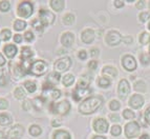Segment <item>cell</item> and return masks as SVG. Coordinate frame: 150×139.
<instances>
[{
  "instance_id": "cell-57",
  "label": "cell",
  "mask_w": 150,
  "mask_h": 139,
  "mask_svg": "<svg viewBox=\"0 0 150 139\" xmlns=\"http://www.w3.org/2000/svg\"><path fill=\"white\" fill-rule=\"evenodd\" d=\"M140 139H150V137L148 134H143L142 136L140 137Z\"/></svg>"
},
{
  "instance_id": "cell-10",
  "label": "cell",
  "mask_w": 150,
  "mask_h": 139,
  "mask_svg": "<svg viewBox=\"0 0 150 139\" xmlns=\"http://www.w3.org/2000/svg\"><path fill=\"white\" fill-rule=\"evenodd\" d=\"M108 122L104 118H97L93 121V130L99 134H104L108 131Z\"/></svg>"
},
{
  "instance_id": "cell-35",
  "label": "cell",
  "mask_w": 150,
  "mask_h": 139,
  "mask_svg": "<svg viewBox=\"0 0 150 139\" xmlns=\"http://www.w3.org/2000/svg\"><path fill=\"white\" fill-rule=\"evenodd\" d=\"M11 9V4L8 1L6 0H3V1H0V11L1 12H8Z\"/></svg>"
},
{
  "instance_id": "cell-55",
  "label": "cell",
  "mask_w": 150,
  "mask_h": 139,
  "mask_svg": "<svg viewBox=\"0 0 150 139\" xmlns=\"http://www.w3.org/2000/svg\"><path fill=\"white\" fill-rule=\"evenodd\" d=\"M144 5H145L144 1H143V0H141V1H139V2L137 3V8H138V9H143V8H144Z\"/></svg>"
},
{
  "instance_id": "cell-63",
  "label": "cell",
  "mask_w": 150,
  "mask_h": 139,
  "mask_svg": "<svg viewBox=\"0 0 150 139\" xmlns=\"http://www.w3.org/2000/svg\"><path fill=\"white\" fill-rule=\"evenodd\" d=\"M2 139H3V138H2Z\"/></svg>"
},
{
  "instance_id": "cell-11",
  "label": "cell",
  "mask_w": 150,
  "mask_h": 139,
  "mask_svg": "<svg viewBox=\"0 0 150 139\" xmlns=\"http://www.w3.org/2000/svg\"><path fill=\"white\" fill-rule=\"evenodd\" d=\"M118 93L121 99H125L126 97L129 95L130 93V86L126 79H122L119 82V88H118Z\"/></svg>"
},
{
  "instance_id": "cell-51",
  "label": "cell",
  "mask_w": 150,
  "mask_h": 139,
  "mask_svg": "<svg viewBox=\"0 0 150 139\" xmlns=\"http://www.w3.org/2000/svg\"><path fill=\"white\" fill-rule=\"evenodd\" d=\"M14 41H15L16 43H21V41H22V36L19 35V34H16V35L14 36Z\"/></svg>"
},
{
  "instance_id": "cell-26",
  "label": "cell",
  "mask_w": 150,
  "mask_h": 139,
  "mask_svg": "<svg viewBox=\"0 0 150 139\" xmlns=\"http://www.w3.org/2000/svg\"><path fill=\"white\" fill-rule=\"evenodd\" d=\"M98 86L103 88H107L108 86H110V80L107 77H104V76H103V77L98 79Z\"/></svg>"
},
{
  "instance_id": "cell-56",
  "label": "cell",
  "mask_w": 150,
  "mask_h": 139,
  "mask_svg": "<svg viewBox=\"0 0 150 139\" xmlns=\"http://www.w3.org/2000/svg\"><path fill=\"white\" fill-rule=\"evenodd\" d=\"M5 84V77L3 75H1L0 76V86H4Z\"/></svg>"
},
{
  "instance_id": "cell-19",
  "label": "cell",
  "mask_w": 150,
  "mask_h": 139,
  "mask_svg": "<svg viewBox=\"0 0 150 139\" xmlns=\"http://www.w3.org/2000/svg\"><path fill=\"white\" fill-rule=\"evenodd\" d=\"M12 121H13V119L10 114H6V113L0 114V125L1 126L10 125V124L12 123Z\"/></svg>"
},
{
  "instance_id": "cell-2",
  "label": "cell",
  "mask_w": 150,
  "mask_h": 139,
  "mask_svg": "<svg viewBox=\"0 0 150 139\" xmlns=\"http://www.w3.org/2000/svg\"><path fill=\"white\" fill-rule=\"evenodd\" d=\"M69 110H70V103L69 101L67 100L60 101L58 103H53L50 105V111L53 112L54 114H57V115H60V116L67 115Z\"/></svg>"
},
{
  "instance_id": "cell-38",
  "label": "cell",
  "mask_w": 150,
  "mask_h": 139,
  "mask_svg": "<svg viewBox=\"0 0 150 139\" xmlns=\"http://www.w3.org/2000/svg\"><path fill=\"white\" fill-rule=\"evenodd\" d=\"M123 116H124L125 119H133L135 117V115L131 110L126 109V110H124V112H123Z\"/></svg>"
},
{
  "instance_id": "cell-39",
  "label": "cell",
  "mask_w": 150,
  "mask_h": 139,
  "mask_svg": "<svg viewBox=\"0 0 150 139\" xmlns=\"http://www.w3.org/2000/svg\"><path fill=\"white\" fill-rule=\"evenodd\" d=\"M121 132H122V129H121L120 125H117V124H115V125L111 128V135L115 137L119 136V135L121 134Z\"/></svg>"
},
{
  "instance_id": "cell-46",
  "label": "cell",
  "mask_w": 150,
  "mask_h": 139,
  "mask_svg": "<svg viewBox=\"0 0 150 139\" xmlns=\"http://www.w3.org/2000/svg\"><path fill=\"white\" fill-rule=\"evenodd\" d=\"M8 106V102L6 99L1 98L0 99V110H5Z\"/></svg>"
},
{
  "instance_id": "cell-29",
  "label": "cell",
  "mask_w": 150,
  "mask_h": 139,
  "mask_svg": "<svg viewBox=\"0 0 150 139\" xmlns=\"http://www.w3.org/2000/svg\"><path fill=\"white\" fill-rule=\"evenodd\" d=\"M24 88L28 90V93H34L37 90V86H36V83L34 81H25Z\"/></svg>"
},
{
  "instance_id": "cell-36",
  "label": "cell",
  "mask_w": 150,
  "mask_h": 139,
  "mask_svg": "<svg viewBox=\"0 0 150 139\" xmlns=\"http://www.w3.org/2000/svg\"><path fill=\"white\" fill-rule=\"evenodd\" d=\"M149 40H150L149 34L146 33V32H143L140 36V42L142 43V44H147V43L149 42Z\"/></svg>"
},
{
  "instance_id": "cell-60",
  "label": "cell",
  "mask_w": 150,
  "mask_h": 139,
  "mask_svg": "<svg viewBox=\"0 0 150 139\" xmlns=\"http://www.w3.org/2000/svg\"><path fill=\"white\" fill-rule=\"evenodd\" d=\"M148 29H149V31H150V21H149V24H148Z\"/></svg>"
},
{
  "instance_id": "cell-21",
  "label": "cell",
  "mask_w": 150,
  "mask_h": 139,
  "mask_svg": "<svg viewBox=\"0 0 150 139\" xmlns=\"http://www.w3.org/2000/svg\"><path fill=\"white\" fill-rule=\"evenodd\" d=\"M64 4L65 2L63 0H52L50 1V6L56 12H61L64 8Z\"/></svg>"
},
{
  "instance_id": "cell-5",
  "label": "cell",
  "mask_w": 150,
  "mask_h": 139,
  "mask_svg": "<svg viewBox=\"0 0 150 139\" xmlns=\"http://www.w3.org/2000/svg\"><path fill=\"white\" fill-rule=\"evenodd\" d=\"M140 134V125L137 121H131L125 125V135L127 138H135Z\"/></svg>"
},
{
  "instance_id": "cell-20",
  "label": "cell",
  "mask_w": 150,
  "mask_h": 139,
  "mask_svg": "<svg viewBox=\"0 0 150 139\" xmlns=\"http://www.w3.org/2000/svg\"><path fill=\"white\" fill-rule=\"evenodd\" d=\"M34 53L30 48L28 46H23L21 50V60H30V58H32Z\"/></svg>"
},
{
  "instance_id": "cell-25",
  "label": "cell",
  "mask_w": 150,
  "mask_h": 139,
  "mask_svg": "<svg viewBox=\"0 0 150 139\" xmlns=\"http://www.w3.org/2000/svg\"><path fill=\"white\" fill-rule=\"evenodd\" d=\"M28 131H30V134L32 135L33 137L40 136L41 133H42V129H41L39 125H37V124H33V125H30Z\"/></svg>"
},
{
  "instance_id": "cell-52",
  "label": "cell",
  "mask_w": 150,
  "mask_h": 139,
  "mask_svg": "<svg viewBox=\"0 0 150 139\" xmlns=\"http://www.w3.org/2000/svg\"><path fill=\"white\" fill-rule=\"evenodd\" d=\"M110 120L113 122H119L120 121V117H119V115H110Z\"/></svg>"
},
{
  "instance_id": "cell-54",
  "label": "cell",
  "mask_w": 150,
  "mask_h": 139,
  "mask_svg": "<svg viewBox=\"0 0 150 139\" xmlns=\"http://www.w3.org/2000/svg\"><path fill=\"white\" fill-rule=\"evenodd\" d=\"M5 64V59L4 57H3V55L1 53H0V66H2Z\"/></svg>"
},
{
  "instance_id": "cell-58",
  "label": "cell",
  "mask_w": 150,
  "mask_h": 139,
  "mask_svg": "<svg viewBox=\"0 0 150 139\" xmlns=\"http://www.w3.org/2000/svg\"><path fill=\"white\" fill-rule=\"evenodd\" d=\"M52 123H53V126H59V124H60V122L59 121H57V120H53V122H52Z\"/></svg>"
},
{
  "instance_id": "cell-31",
  "label": "cell",
  "mask_w": 150,
  "mask_h": 139,
  "mask_svg": "<svg viewBox=\"0 0 150 139\" xmlns=\"http://www.w3.org/2000/svg\"><path fill=\"white\" fill-rule=\"evenodd\" d=\"M62 20H63V22H64L65 24L70 25V24H73V23L75 22V16H74L73 14L68 13V14H65V15L63 16Z\"/></svg>"
},
{
  "instance_id": "cell-43",
  "label": "cell",
  "mask_w": 150,
  "mask_h": 139,
  "mask_svg": "<svg viewBox=\"0 0 150 139\" xmlns=\"http://www.w3.org/2000/svg\"><path fill=\"white\" fill-rule=\"evenodd\" d=\"M60 96H61L60 90H57V88H53V90H52V97H53V99L60 98Z\"/></svg>"
},
{
  "instance_id": "cell-53",
  "label": "cell",
  "mask_w": 150,
  "mask_h": 139,
  "mask_svg": "<svg viewBox=\"0 0 150 139\" xmlns=\"http://www.w3.org/2000/svg\"><path fill=\"white\" fill-rule=\"evenodd\" d=\"M115 5L117 6V8L120 9L124 5V2H123V1H119V0H117V1H115Z\"/></svg>"
},
{
  "instance_id": "cell-4",
  "label": "cell",
  "mask_w": 150,
  "mask_h": 139,
  "mask_svg": "<svg viewBox=\"0 0 150 139\" xmlns=\"http://www.w3.org/2000/svg\"><path fill=\"white\" fill-rule=\"evenodd\" d=\"M34 13V6L30 1H23L18 5V15L23 18H30Z\"/></svg>"
},
{
  "instance_id": "cell-8",
  "label": "cell",
  "mask_w": 150,
  "mask_h": 139,
  "mask_svg": "<svg viewBox=\"0 0 150 139\" xmlns=\"http://www.w3.org/2000/svg\"><path fill=\"white\" fill-rule=\"evenodd\" d=\"M70 66H71V59L69 57H62L55 62V70L58 73H61V72L67 71Z\"/></svg>"
},
{
  "instance_id": "cell-61",
  "label": "cell",
  "mask_w": 150,
  "mask_h": 139,
  "mask_svg": "<svg viewBox=\"0 0 150 139\" xmlns=\"http://www.w3.org/2000/svg\"><path fill=\"white\" fill-rule=\"evenodd\" d=\"M149 56H150V46H149Z\"/></svg>"
},
{
  "instance_id": "cell-34",
  "label": "cell",
  "mask_w": 150,
  "mask_h": 139,
  "mask_svg": "<svg viewBox=\"0 0 150 139\" xmlns=\"http://www.w3.org/2000/svg\"><path fill=\"white\" fill-rule=\"evenodd\" d=\"M32 25L35 30H37V32H39V33H43V26H44V25L41 23V21L39 20V19H35V20L32 22Z\"/></svg>"
},
{
  "instance_id": "cell-30",
  "label": "cell",
  "mask_w": 150,
  "mask_h": 139,
  "mask_svg": "<svg viewBox=\"0 0 150 139\" xmlns=\"http://www.w3.org/2000/svg\"><path fill=\"white\" fill-rule=\"evenodd\" d=\"M134 90L141 93H144L146 91V84L143 80H138L134 83Z\"/></svg>"
},
{
  "instance_id": "cell-18",
  "label": "cell",
  "mask_w": 150,
  "mask_h": 139,
  "mask_svg": "<svg viewBox=\"0 0 150 139\" xmlns=\"http://www.w3.org/2000/svg\"><path fill=\"white\" fill-rule=\"evenodd\" d=\"M54 139H71V136L65 130H57L54 133Z\"/></svg>"
},
{
  "instance_id": "cell-32",
  "label": "cell",
  "mask_w": 150,
  "mask_h": 139,
  "mask_svg": "<svg viewBox=\"0 0 150 139\" xmlns=\"http://www.w3.org/2000/svg\"><path fill=\"white\" fill-rule=\"evenodd\" d=\"M14 96H15L17 99H19V100H21V99L25 98L26 93H25L24 90H23L22 88H17L15 91H14Z\"/></svg>"
},
{
  "instance_id": "cell-62",
  "label": "cell",
  "mask_w": 150,
  "mask_h": 139,
  "mask_svg": "<svg viewBox=\"0 0 150 139\" xmlns=\"http://www.w3.org/2000/svg\"><path fill=\"white\" fill-rule=\"evenodd\" d=\"M149 9H150V1H149Z\"/></svg>"
},
{
  "instance_id": "cell-33",
  "label": "cell",
  "mask_w": 150,
  "mask_h": 139,
  "mask_svg": "<svg viewBox=\"0 0 150 139\" xmlns=\"http://www.w3.org/2000/svg\"><path fill=\"white\" fill-rule=\"evenodd\" d=\"M0 36H1V39H2L3 41H8V40H10L11 37H12V32H11L8 29H4V30L1 31Z\"/></svg>"
},
{
  "instance_id": "cell-49",
  "label": "cell",
  "mask_w": 150,
  "mask_h": 139,
  "mask_svg": "<svg viewBox=\"0 0 150 139\" xmlns=\"http://www.w3.org/2000/svg\"><path fill=\"white\" fill-rule=\"evenodd\" d=\"M145 119H146V121L150 124V106H148L147 110L145 111Z\"/></svg>"
},
{
  "instance_id": "cell-50",
  "label": "cell",
  "mask_w": 150,
  "mask_h": 139,
  "mask_svg": "<svg viewBox=\"0 0 150 139\" xmlns=\"http://www.w3.org/2000/svg\"><path fill=\"white\" fill-rule=\"evenodd\" d=\"M88 66H89L91 70H96L98 66V62L96 60H93V61H90L89 63H88Z\"/></svg>"
},
{
  "instance_id": "cell-7",
  "label": "cell",
  "mask_w": 150,
  "mask_h": 139,
  "mask_svg": "<svg viewBox=\"0 0 150 139\" xmlns=\"http://www.w3.org/2000/svg\"><path fill=\"white\" fill-rule=\"evenodd\" d=\"M106 43L110 46H115L120 44V42L122 41V36L119 33L118 31H109L106 35Z\"/></svg>"
},
{
  "instance_id": "cell-22",
  "label": "cell",
  "mask_w": 150,
  "mask_h": 139,
  "mask_svg": "<svg viewBox=\"0 0 150 139\" xmlns=\"http://www.w3.org/2000/svg\"><path fill=\"white\" fill-rule=\"evenodd\" d=\"M102 74H103V75L111 76V77H117V75H118V71H117V68H113V66H104V68H103Z\"/></svg>"
},
{
  "instance_id": "cell-23",
  "label": "cell",
  "mask_w": 150,
  "mask_h": 139,
  "mask_svg": "<svg viewBox=\"0 0 150 139\" xmlns=\"http://www.w3.org/2000/svg\"><path fill=\"white\" fill-rule=\"evenodd\" d=\"M74 81H75V76L71 74H66L62 78V83L64 86H70L74 83Z\"/></svg>"
},
{
  "instance_id": "cell-15",
  "label": "cell",
  "mask_w": 150,
  "mask_h": 139,
  "mask_svg": "<svg viewBox=\"0 0 150 139\" xmlns=\"http://www.w3.org/2000/svg\"><path fill=\"white\" fill-rule=\"evenodd\" d=\"M74 41H75V36L70 32H66L61 36V42L65 48H69V46H73Z\"/></svg>"
},
{
  "instance_id": "cell-9",
  "label": "cell",
  "mask_w": 150,
  "mask_h": 139,
  "mask_svg": "<svg viewBox=\"0 0 150 139\" xmlns=\"http://www.w3.org/2000/svg\"><path fill=\"white\" fill-rule=\"evenodd\" d=\"M122 66L126 71L132 72L137 68V61H135L133 56L125 55V56H123V58H122Z\"/></svg>"
},
{
  "instance_id": "cell-6",
  "label": "cell",
  "mask_w": 150,
  "mask_h": 139,
  "mask_svg": "<svg viewBox=\"0 0 150 139\" xmlns=\"http://www.w3.org/2000/svg\"><path fill=\"white\" fill-rule=\"evenodd\" d=\"M39 20L41 21V23L44 26L45 25H50L53 24L54 21H55V15L50 11L42 9V10L39 11Z\"/></svg>"
},
{
  "instance_id": "cell-42",
  "label": "cell",
  "mask_w": 150,
  "mask_h": 139,
  "mask_svg": "<svg viewBox=\"0 0 150 139\" xmlns=\"http://www.w3.org/2000/svg\"><path fill=\"white\" fill-rule=\"evenodd\" d=\"M44 101H45V99H43V98H36L35 100H34V104H35V108L37 110H39V104H40V106L42 108V105H43V103H44Z\"/></svg>"
},
{
  "instance_id": "cell-14",
  "label": "cell",
  "mask_w": 150,
  "mask_h": 139,
  "mask_svg": "<svg viewBox=\"0 0 150 139\" xmlns=\"http://www.w3.org/2000/svg\"><path fill=\"white\" fill-rule=\"evenodd\" d=\"M95 39V32L91 29H86L82 32L81 34V40L86 44L91 43Z\"/></svg>"
},
{
  "instance_id": "cell-17",
  "label": "cell",
  "mask_w": 150,
  "mask_h": 139,
  "mask_svg": "<svg viewBox=\"0 0 150 139\" xmlns=\"http://www.w3.org/2000/svg\"><path fill=\"white\" fill-rule=\"evenodd\" d=\"M3 52L6 55V57L8 58H14L18 52V48L15 44H6V46L3 48Z\"/></svg>"
},
{
  "instance_id": "cell-27",
  "label": "cell",
  "mask_w": 150,
  "mask_h": 139,
  "mask_svg": "<svg viewBox=\"0 0 150 139\" xmlns=\"http://www.w3.org/2000/svg\"><path fill=\"white\" fill-rule=\"evenodd\" d=\"M59 80H60V74L57 73V72H55V73H52L47 77V81L50 82V84H53V86L55 83H57Z\"/></svg>"
},
{
  "instance_id": "cell-59",
  "label": "cell",
  "mask_w": 150,
  "mask_h": 139,
  "mask_svg": "<svg viewBox=\"0 0 150 139\" xmlns=\"http://www.w3.org/2000/svg\"><path fill=\"white\" fill-rule=\"evenodd\" d=\"M93 139H106L104 136H99V135H97V136H93Z\"/></svg>"
},
{
  "instance_id": "cell-41",
  "label": "cell",
  "mask_w": 150,
  "mask_h": 139,
  "mask_svg": "<svg viewBox=\"0 0 150 139\" xmlns=\"http://www.w3.org/2000/svg\"><path fill=\"white\" fill-rule=\"evenodd\" d=\"M140 59H141V62H142L143 64H145V66L150 62V56L148 55V54H142V55L140 56Z\"/></svg>"
},
{
  "instance_id": "cell-16",
  "label": "cell",
  "mask_w": 150,
  "mask_h": 139,
  "mask_svg": "<svg viewBox=\"0 0 150 139\" xmlns=\"http://www.w3.org/2000/svg\"><path fill=\"white\" fill-rule=\"evenodd\" d=\"M90 92L89 88H76V90L73 92V97L76 101H80L82 97L87 95Z\"/></svg>"
},
{
  "instance_id": "cell-12",
  "label": "cell",
  "mask_w": 150,
  "mask_h": 139,
  "mask_svg": "<svg viewBox=\"0 0 150 139\" xmlns=\"http://www.w3.org/2000/svg\"><path fill=\"white\" fill-rule=\"evenodd\" d=\"M24 133V128L20 124H15L8 132V139H19Z\"/></svg>"
},
{
  "instance_id": "cell-48",
  "label": "cell",
  "mask_w": 150,
  "mask_h": 139,
  "mask_svg": "<svg viewBox=\"0 0 150 139\" xmlns=\"http://www.w3.org/2000/svg\"><path fill=\"white\" fill-rule=\"evenodd\" d=\"M99 53H100V52H99V50H98L97 48H93L90 50V56H91V57H97V56L99 55Z\"/></svg>"
},
{
  "instance_id": "cell-3",
  "label": "cell",
  "mask_w": 150,
  "mask_h": 139,
  "mask_svg": "<svg viewBox=\"0 0 150 139\" xmlns=\"http://www.w3.org/2000/svg\"><path fill=\"white\" fill-rule=\"evenodd\" d=\"M47 71V64L43 60H37L30 66V73L34 76H42Z\"/></svg>"
},
{
  "instance_id": "cell-28",
  "label": "cell",
  "mask_w": 150,
  "mask_h": 139,
  "mask_svg": "<svg viewBox=\"0 0 150 139\" xmlns=\"http://www.w3.org/2000/svg\"><path fill=\"white\" fill-rule=\"evenodd\" d=\"M25 28H26V22L25 21L21 20V19L15 20V22H14V29L16 31H23Z\"/></svg>"
},
{
  "instance_id": "cell-37",
  "label": "cell",
  "mask_w": 150,
  "mask_h": 139,
  "mask_svg": "<svg viewBox=\"0 0 150 139\" xmlns=\"http://www.w3.org/2000/svg\"><path fill=\"white\" fill-rule=\"evenodd\" d=\"M120 102H119L118 100H111L109 103V109L111 110V111H118V110H120Z\"/></svg>"
},
{
  "instance_id": "cell-24",
  "label": "cell",
  "mask_w": 150,
  "mask_h": 139,
  "mask_svg": "<svg viewBox=\"0 0 150 139\" xmlns=\"http://www.w3.org/2000/svg\"><path fill=\"white\" fill-rule=\"evenodd\" d=\"M13 75H14V78H15L16 80H18V79H21V78H22V77L25 75V74H24V72H23L22 68H21V66H18V64H16V66H14Z\"/></svg>"
},
{
  "instance_id": "cell-47",
  "label": "cell",
  "mask_w": 150,
  "mask_h": 139,
  "mask_svg": "<svg viewBox=\"0 0 150 139\" xmlns=\"http://www.w3.org/2000/svg\"><path fill=\"white\" fill-rule=\"evenodd\" d=\"M78 57L81 59V60H85L86 57H87V53H86V51L84 50H81L79 53H78Z\"/></svg>"
},
{
  "instance_id": "cell-40",
  "label": "cell",
  "mask_w": 150,
  "mask_h": 139,
  "mask_svg": "<svg viewBox=\"0 0 150 139\" xmlns=\"http://www.w3.org/2000/svg\"><path fill=\"white\" fill-rule=\"evenodd\" d=\"M150 18V14L148 12H143L140 14V16H139V19H140L141 22H146V21L149 20Z\"/></svg>"
},
{
  "instance_id": "cell-13",
  "label": "cell",
  "mask_w": 150,
  "mask_h": 139,
  "mask_svg": "<svg viewBox=\"0 0 150 139\" xmlns=\"http://www.w3.org/2000/svg\"><path fill=\"white\" fill-rule=\"evenodd\" d=\"M145 100H144V97L140 94H134L132 95V97L129 99V105L132 108V109H140L141 106L144 104Z\"/></svg>"
},
{
  "instance_id": "cell-45",
  "label": "cell",
  "mask_w": 150,
  "mask_h": 139,
  "mask_svg": "<svg viewBox=\"0 0 150 139\" xmlns=\"http://www.w3.org/2000/svg\"><path fill=\"white\" fill-rule=\"evenodd\" d=\"M34 38H35V36H34V34H33L32 32H30V31L24 34V39L26 41H28V42H30V41L34 40Z\"/></svg>"
},
{
  "instance_id": "cell-44",
  "label": "cell",
  "mask_w": 150,
  "mask_h": 139,
  "mask_svg": "<svg viewBox=\"0 0 150 139\" xmlns=\"http://www.w3.org/2000/svg\"><path fill=\"white\" fill-rule=\"evenodd\" d=\"M22 108H23L24 111H28V110H30V108H32V101L28 100V99H26L25 101H23Z\"/></svg>"
},
{
  "instance_id": "cell-1",
  "label": "cell",
  "mask_w": 150,
  "mask_h": 139,
  "mask_svg": "<svg viewBox=\"0 0 150 139\" xmlns=\"http://www.w3.org/2000/svg\"><path fill=\"white\" fill-rule=\"evenodd\" d=\"M103 104V98L101 96H91L82 101L79 105V112L83 115H89L97 111Z\"/></svg>"
}]
</instances>
